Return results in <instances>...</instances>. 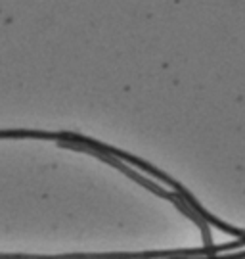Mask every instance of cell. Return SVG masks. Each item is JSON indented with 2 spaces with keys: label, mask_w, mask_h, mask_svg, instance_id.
Returning <instances> with one entry per match:
<instances>
[{
  "label": "cell",
  "mask_w": 245,
  "mask_h": 259,
  "mask_svg": "<svg viewBox=\"0 0 245 259\" xmlns=\"http://www.w3.org/2000/svg\"><path fill=\"white\" fill-rule=\"evenodd\" d=\"M4 139H36V140H56V142H75V133H48V131H31V129H0V140Z\"/></svg>",
  "instance_id": "obj_1"
}]
</instances>
